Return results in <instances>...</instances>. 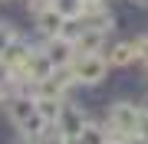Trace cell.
<instances>
[{
	"label": "cell",
	"mask_w": 148,
	"mask_h": 144,
	"mask_svg": "<svg viewBox=\"0 0 148 144\" xmlns=\"http://www.w3.org/2000/svg\"><path fill=\"white\" fill-rule=\"evenodd\" d=\"M102 124L112 138H135V134L145 131V105L142 101H132V98H115L106 105V115H102Z\"/></svg>",
	"instance_id": "cell-1"
},
{
	"label": "cell",
	"mask_w": 148,
	"mask_h": 144,
	"mask_svg": "<svg viewBox=\"0 0 148 144\" xmlns=\"http://www.w3.org/2000/svg\"><path fill=\"white\" fill-rule=\"evenodd\" d=\"M106 46H109V33H106V30H89V26H82V33L76 36V56L106 53Z\"/></svg>",
	"instance_id": "cell-8"
},
{
	"label": "cell",
	"mask_w": 148,
	"mask_h": 144,
	"mask_svg": "<svg viewBox=\"0 0 148 144\" xmlns=\"http://www.w3.org/2000/svg\"><path fill=\"white\" fill-rule=\"evenodd\" d=\"M89 7H102V3H109V0H86Z\"/></svg>",
	"instance_id": "cell-15"
},
{
	"label": "cell",
	"mask_w": 148,
	"mask_h": 144,
	"mask_svg": "<svg viewBox=\"0 0 148 144\" xmlns=\"http://www.w3.org/2000/svg\"><path fill=\"white\" fill-rule=\"evenodd\" d=\"M63 108H66V98H36V115L46 118L53 128H56L59 115H63Z\"/></svg>",
	"instance_id": "cell-9"
},
{
	"label": "cell",
	"mask_w": 148,
	"mask_h": 144,
	"mask_svg": "<svg viewBox=\"0 0 148 144\" xmlns=\"http://www.w3.org/2000/svg\"><path fill=\"white\" fill-rule=\"evenodd\" d=\"M109 144H125V141H122V138H112V141H109Z\"/></svg>",
	"instance_id": "cell-16"
},
{
	"label": "cell",
	"mask_w": 148,
	"mask_h": 144,
	"mask_svg": "<svg viewBox=\"0 0 148 144\" xmlns=\"http://www.w3.org/2000/svg\"><path fill=\"white\" fill-rule=\"evenodd\" d=\"M128 3H145V0H128Z\"/></svg>",
	"instance_id": "cell-17"
},
{
	"label": "cell",
	"mask_w": 148,
	"mask_h": 144,
	"mask_svg": "<svg viewBox=\"0 0 148 144\" xmlns=\"http://www.w3.org/2000/svg\"><path fill=\"white\" fill-rule=\"evenodd\" d=\"M69 69H73L76 89H99V85H106L112 66H109L106 53H89V56H76Z\"/></svg>",
	"instance_id": "cell-2"
},
{
	"label": "cell",
	"mask_w": 148,
	"mask_h": 144,
	"mask_svg": "<svg viewBox=\"0 0 148 144\" xmlns=\"http://www.w3.org/2000/svg\"><path fill=\"white\" fill-rule=\"evenodd\" d=\"M76 141H79V144H109V141H112V134L106 131V124H102V121H89Z\"/></svg>",
	"instance_id": "cell-10"
},
{
	"label": "cell",
	"mask_w": 148,
	"mask_h": 144,
	"mask_svg": "<svg viewBox=\"0 0 148 144\" xmlns=\"http://www.w3.org/2000/svg\"><path fill=\"white\" fill-rule=\"evenodd\" d=\"M13 36H16V30L10 26V23H3V20H0V53H3V49L13 43Z\"/></svg>",
	"instance_id": "cell-12"
},
{
	"label": "cell",
	"mask_w": 148,
	"mask_h": 144,
	"mask_svg": "<svg viewBox=\"0 0 148 144\" xmlns=\"http://www.w3.org/2000/svg\"><path fill=\"white\" fill-rule=\"evenodd\" d=\"M106 59H109L112 69H132V66H138V46H135V36L109 43V46H106Z\"/></svg>",
	"instance_id": "cell-5"
},
{
	"label": "cell",
	"mask_w": 148,
	"mask_h": 144,
	"mask_svg": "<svg viewBox=\"0 0 148 144\" xmlns=\"http://www.w3.org/2000/svg\"><path fill=\"white\" fill-rule=\"evenodd\" d=\"M125 144H148V134H135V138H128Z\"/></svg>",
	"instance_id": "cell-14"
},
{
	"label": "cell",
	"mask_w": 148,
	"mask_h": 144,
	"mask_svg": "<svg viewBox=\"0 0 148 144\" xmlns=\"http://www.w3.org/2000/svg\"><path fill=\"white\" fill-rule=\"evenodd\" d=\"M40 49L49 56V62H53L56 69H66V66H73V59H76V43L66 39V36L46 39V43H40Z\"/></svg>",
	"instance_id": "cell-6"
},
{
	"label": "cell",
	"mask_w": 148,
	"mask_h": 144,
	"mask_svg": "<svg viewBox=\"0 0 148 144\" xmlns=\"http://www.w3.org/2000/svg\"><path fill=\"white\" fill-rule=\"evenodd\" d=\"M3 112H7V118H10V124L16 128V124H23L30 115H36V95L27 92V89H13V95L3 105Z\"/></svg>",
	"instance_id": "cell-4"
},
{
	"label": "cell",
	"mask_w": 148,
	"mask_h": 144,
	"mask_svg": "<svg viewBox=\"0 0 148 144\" xmlns=\"http://www.w3.org/2000/svg\"><path fill=\"white\" fill-rule=\"evenodd\" d=\"M0 3H16V0H0Z\"/></svg>",
	"instance_id": "cell-18"
},
{
	"label": "cell",
	"mask_w": 148,
	"mask_h": 144,
	"mask_svg": "<svg viewBox=\"0 0 148 144\" xmlns=\"http://www.w3.org/2000/svg\"><path fill=\"white\" fill-rule=\"evenodd\" d=\"M63 26H66V16L59 13L56 7H46L43 13H36V16H33V30H36L40 43H46V39L59 36V33H63Z\"/></svg>",
	"instance_id": "cell-7"
},
{
	"label": "cell",
	"mask_w": 148,
	"mask_h": 144,
	"mask_svg": "<svg viewBox=\"0 0 148 144\" xmlns=\"http://www.w3.org/2000/svg\"><path fill=\"white\" fill-rule=\"evenodd\" d=\"M142 69H145V75H148V62H145V66H142Z\"/></svg>",
	"instance_id": "cell-19"
},
{
	"label": "cell",
	"mask_w": 148,
	"mask_h": 144,
	"mask_svg": "<svg viewBox=\"0 0 148 144\" xmlns=\"http://www.w3.org/2000/svg\"><path fill=\"white\" fill-rule=\"evenodd\" d=\"M89 121L92 118H89V112H86L79 101H69L66 98V108H63V115H59V121H56V134L66 138V141H76Z\"/></svg>",
	"instance_id": "cell-3"
},
{
	"label": "cell",
	"mask_w": 148,
	"mask_h": 144,
	"mask_svg": "<svg viewBox=\"0 0 148 144\" xmlns=\"http://www.w3.org/2000/svg\"><path fill=\"white\" fill-rule=\"evenodd\" d=\"M53 7L59 13L66 16V20H82V13H86V0H53Z\"/></svg>",
	"instance_id": "cell-11"
},
{
	"label": "cell",
	"mask_w": 148,
	"mask_h": 144,
	"mask_svg": "<svg viewBox=\"0 0 148 144\" xmlns=\"http://www.w3.org/2000/svg\"><path fill=\"white\" fill-rule=\"evenodd\" d=\"M10 95H13V85L3 79V75H0V108H3L7 101H10Z\"/></svg>",
	"instance_id": "cell-13"
}]
</instances>
